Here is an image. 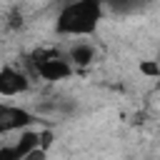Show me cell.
<instances>
[{"instance_id":"cell-1","label":"cell","mask_w":160,"mask_h":160,"mask_svg":"<svg viewBox=\"0 0 160 160\" xmlns=\"http://www.w3.org/2000/svg\"><path fill=\"white\" fill-rule=\"evenodd\" d=\"M102 10H105L102 0H70L60 10L55 20V30L58 35L65 38H88L98 30L102 20Z\"/></svg>"},{"instance_id":"cell-2","label":"cell","mask_w":160,"mask_h":160,"mask_svg":"<svg viewBox=\"0 0 160 160\" xmlns=\"http://www.w3.org/2000/svg\"><path fill=\"white\" fill-rule=\"evenodd\" d=\"M30 65H32V72L48 82H60V80H68L72 75V65L68 60V55L58 52V50H35L32 58H30Z\"/></svg>"},{"instance_id":"cell-3","label":"cell","mask_w":160,"mask_h":160,"mask_svg":"<svg viewBox=\"0 0 160 160\" xmlns=\"http://www.w3.org/2000/svg\"><path fill=\"white\" fill-rule=\"evenodd\" d=\"M35 122H38V115H32L28 108L10 105V102H0V135L22 132V130L32 128Z\"/></svg>"},{"instance_id":"cell-4","label":"cell","mask_w":160,"mask_h":160,"mask_svg":"<svg viewBox=\"0 0 160 160\" xmlns=\"http://www.w3.org/2000/svg\"><path fill=\"white\" fill-rule=\"evenodd\" d=\"M30 90V78L15 65L0 68V98H18Z\"/></svg>"},{"instance_id":"cell-5","label":"cell","mask_w":160,"mask_h":160,"mask_svg":"<svg viewBox=\"0 0 160 160\" xmlns=\"http://www.w3.org/2000/svg\"><path fill=\"white\" fill-rule=\"evenodd\" d=\"M68 60H70L72 68H88V65H92V60H95V48H92L90 42H75V45L68 50Z\"/></svg>"},{"instance_id":"cell-6","label":"cell","mask_w":160,"mask_h":160,"mask_svg":"<svg viewBox=\"0 0 160 160\" xmlns=\"http://www.w3.org/2000/svg\"><path fill=\"white\" fill-rule=\"evenodd\" d=\"M105 8H110L112 12H120V15H132V12H140L145 8L148 0H102Z\"/></svg>"},{"instance_id":"cell-7","label":"cell","mask_w":160,"mask_h":160,"mask_svg":"<svg viewBox=\"0 0 160 160\" xmlns=\"http://www.w3.org/2000/svg\"><path fill=\"white\" fill-rule=\"evenodd\" d=\"M0 160H20L18 152H15V148H12V142L0 145Z\"/></svg>"},{"instance_id":"cell-8","label":"cell","mask_w":160,"mask_h":160,"mask_svg":"<svg viewBox=\"0 0 160 160\" xmlns=\"http://www.w3.org/2000/svg\"><path fill=\"white\" fill-rule=\"evenodd\" d=\"M140 70H142L145 75H155V78H160V65H158V60H155V62H142Z\"/></svg>"},{"instance_id":"cell-9","label":"cell","mask_w":160,"mask_h":160,"mask_svg":"<svg viewBox=\"0 0 160 160\" xmlns=\"http://www.w3.org/2000/svg\"><path fill=\"white\" fill-rule=\"evenodd\" d=\"M22 160H48V150H42V148H35V150H30Z\"/></svg>"},{"instance_id":"cell-10","label":"cell","mask_w":160,"mask_h":160,"mask_svg":"<svg viewBox=\"0 0 160 160\" xmlns=\"http://www.w3.org/2000/svg\"><path fill=\"white\" fill-rule=\"evenodd\" d=\"M158 65H160V60H158Z\"/></svg>"}]
</instances>
